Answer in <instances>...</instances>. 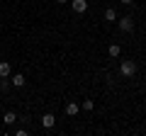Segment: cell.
<instances>
[{"instance_id":"obj_5","label":"cell","mask_w":146,"mask_h":136,"mask_svg":"<svg viewBox=\"0 0 146 136\" xmlns=\"http://www.w3.org/2000/svg\"><path fill=\"white\" fill-rule=\"evenodd\" d=\"M10 75H12L10 61H0V78H10Z\"/></svg>"},{"instance_id":"obj_4","label":"cell","mask_w":146,"mask_h":136,"mask_svg":"<svg viewBox=\"0 0 146 136\" xmlns=\"http://www.w3.org/2000/svg\"><path fill=\"white\" fill-rule=\"evenodd\" d=\"M54 124H56V117H54L51 112H46V114L42 117V126L44 129H54Z\"/></svg>"},{"instance_id":"obj_10","label":"cell","mask_w":146,"mask_h":136,"mask_svg":"<svg viewBox=\"0 0 146 136\" xmlns=\"http://www.w3.org/2000/svg\"><path fill=\"white\" fill-rule=\"evenodd\" d=\"M3 121H5L7 126L15 124V121H17V114H15V112H5V114H3Z\"/></svg>"},{"instance_id":"obj_11","label":"cell","mask_w":146,"mask_h":136,"mask_svg":"<svg viewBox=\"0 0 146 136\" xmlns=\"http://www.w3.org/2000/svg\"><path fill=\"white\" fill-rule=\"evenodd\" d=\"M0 90H3V92L10 90V78H3V80H0Z\"/></svg>"},{"instance_id":"obj_8","label":"cell","mask_w":146,"mask_h":136,"mask_svg":"<svg viewBox=\"0 0 146 136\" xmlns=\"http://www.w3.org/2000/svg\"><path fill=\"white\" fill-rule=\"evenodd\" d=\"M107 53H110L112 58H119V56H122V46H119V44H110Z\"/></svg>"},{"instance_id":"obj_2","label":"cell","mask_w":146,"mask_h":136,"mask_svg":"<svg viewBox=\"0 0 146 136\" xmlns=\"http://www.w3.org/2000/svg\"><path fill=\"white\" fill-rule=\"evenodd\" d=\"M117 24H119V29H122V32H127V34H129V32H134V17L124 15L122 20L117 17Z\"/></svg>"},{"instance_id":"obj_6","label":"cell","mask_w":146,"mask_h":136,"mask_svg":"<svg viewBox=\"0 0 146 136\" xmlns=\"http://www.w3.org/2000/svg\"><path fill=\"white\" fill-rule=\"evenodd\" d=\"M25 75L22 73H15V75H10V85H15V88H25Z\"/></svg>"},{"instance_id":"obj_13","label":"cell","mask_w":146,"mask_h":136,"mask_svg":"<svg viewBox=\"0 0 146 136\" xmlns=\"http://www.w3.org/2000/svg\"><path fill=\"white\" fill-rule=\"evenodd\" d=\"M122 5H131V3H134V0H119Z\"/></svg>"},{"instance_id":"obj_9","label":"cell","mask_w":146,"mask_h":136,"mask_svg":"<svg viewBox=\"0 0 146 136\" xmlns=\"http://www.w3.org/2000/svg\"><path fill=\"white\" fill-rule=\"evenodd\" d=\"M105 22H117V10L115 7H107L105 10Z\"/></svg>"},{"instance_id":"obj_12","label":"cell","mask_w":146,"mask_h":136,"mask_svg":"<svg viewBox=\"0 0 146 136\" xmlns=\"http://www.w3.org/2000/svg\"><path fill=\"white\" fill-rule=\"evenodd\" d=\"M93 107H95V102H93V100H83V110H85V112H90Z\"/></svg>"},{"instance_id":"obj_1","label":"cell","mask_w":146,"mask_h":136,"mask_svg":"<svg viewBox=\"0 0 146 136\" xmlns=\"http://www.w3.org/2000/svg\"><path fill=\"white\" fill-rule=\"evenodd\" d=\"M119 75L122 78H131V75H136V61H122L119 63Z\"/></svg>"},{"instance_id":"obj_7","label":"cell","mask_w":146,"mask_h":136,"mask_svg":"<svg viewBox=\"0 0 146 136\" xmlns=\"http://www.w3.org/2000/svg\"><path fill=\"white\" fill-rule=\"evenodd\" d=\"M78 112H80V105H78V102H68V105H66V114H68V117H76Z\"/></svg>"},{"instance_id":"obj_3","label":"cell","mask_w":146,"mask_h":136,"mask_svg":"<svg viewBox=\"0 0 146 136\" xmlns=\"http://www.w3.org/2000/svg\"><path fill=\"white\" fill-rule=\"evenodd\" d=\"M71 7H73V12L83 15V12L88 10V3H85V0H71Z\"/></svg>"},{"instance_id":"obj_14","label":"cell","mask_w":146,"mask_h":136,"mask_svg":"<svg viewBox=\"0 0 146 136\" xmlns=\"http://www.w3.org/2000/svg\"><path fill=\"white\" fill-rule=\"evenodd\" d=\"M56 3H61V5H63V3H71V0H56Z\"/></svg>"}]
</instances>
